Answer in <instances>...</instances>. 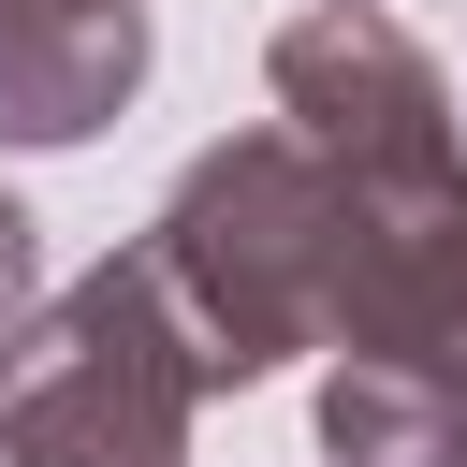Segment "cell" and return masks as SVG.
I'll list each match as a JSON object with an SVG mask.
<instances>
[{
	"label": "cell",
	"instance_id": "1",
	"mask_svg": "<svg viewBox=\"0 0 467 467\" xmlns=\"http://www.w3.org/2000/svg\"><path fill=\"white\" fill-rule=\"evenodd\" d=\"M146 292L175 306L204 394H248L277 379L292 350H336V306H350V263H365V190H336L277 117L263 131H219L161 219H146Z\"/></svg>",
	"mask_w": 467,
	"mask_h": 467
},
{
	"label": "cell",
	"instance_id": "5",
	"mask_svg": "<svg viewBox=\"0 0 467 467\" xmlns=\"http://www.w3.org/2000/svg\"><path fill=\"white\" fill-rule=\"evenodd\" d=\"M336 350H409V365H467V175L365 204V263L336 306Z\"/></svg>",
	"mask_w": 467,
	"mask_h": 467
},
{
	"label": "cell",
	"instance_id": "3",
	"mask_svg": "<svg viewBox=\"0 0 467 467\" xmlns=\"http://www.w3.org/2000/svg\"><path fill=\"white\" fill-rule=\"evenodd\" d=\"M263 88H277V131L365 190V204H409V190H452L467 175V131H452V73L379 15V0H306L277 44H263Z\"/></svg>",
	"mask_w": 467,
	"mask_h": 467
},
{
	"label": "cell",
	"instance_id": "2",
	"mask_svg": "<svg viewBox=\"0 0 467 467\" xmlns=\"http://www.w3.org/2000/svg\"><path fill=\"white\" fill-rule=\"evenodd\" d=\"M190 423L204 365L131 248L0 336V467H190Z\"/></svg>",
	"mask_w": 467,
	"mask_h": 467
},
{
	"label": "cell",
	"instance_id": "7",
	"mask_svg": "<svg viewBox=\"0 0 467 467\" xmlns=\"http://www.w3.org/2000/svg\"><path fill=\"white\" fill-rule=\"evenodd\" d=\"M29 306H44V234H29V204L0 190V336H15Z\"/></svg>",
	"mask_w": 467,
	"mask_h": 467
},
{
	"label": "cell",
	"instance_id": "4",
	"mask_svg": "<svg viewBox=\"0 0 467 467\" xmlns=\"http://www.w3.org/2000/svg\"><path fill=\"white\" fill-rule=\"evenodd\" d=\"M146 0H0V146H88L146 88Z\"/></svg>",
	"mask_w": 467,
	"mask_h": 467
},
{
	"label": "cell",
	"instance_id": "6",
	"mask_svg": "<svg viewBox=\"0 0 467 467\" xmlns=\"http://www.w3.org/2000/svg\"><path fill=\"white\" fill-rule=\"evenodd\" d=\"M321 452L336 467H467V365L336 350L321 365Z\"/></svg>",
	"mask_w": 467,
	"mask_h": 467
}]
</instances>
